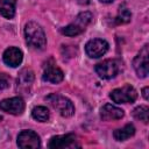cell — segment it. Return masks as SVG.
<instances>
[{
	"label": "cell",
	"mask_w": 149,
	"mask_h": 149,
	"mask_svg": "<svg viewBox=\"0 0 149 149\" xmlns=\"http://www.w3.org/2000/svg\"><path fill=\"white\" fill-rule=\"evenodd\" d=\"M24 37L27 44L36 50H42L47 44L44 30L35 21H30L24 26Z\"/></svg>",
	"instance_id": "1"
},
{
	"label": "cell",
	"mask_w": 149,
	"mask_h": 149,
	"mask_svg": "<svg viewBox=\"0 0 149 149\" xmlns=\"http://www.w3.org/2000/svg\"><path fill=\"white\" fill-rule=\"evenodd\" d=\"M92 17L93 16L90 12H81L76 16L73 22H71L66 27L62 28L61 31H62V34H64L66 36H77L86 29L88 23L92 21Z\"/></svg>",
	"instance_id": "2"
},
{
	"label": "cell",
	"mask_w": 149,
	"mask_h": 149,
	"mask_svg": "<svg viewBox=\"0 0 149 149\" xmlns=\"http://www.w3.org/2000/svg\"><path fill=\"white\" fill-rule=\"evenodd\" d=\"M45 100L62 115L65 118L71 116L74 113V106L70 99H68L64 95L57 94V93H51L49 94Z\"/></svg>",
	"instance_id": "3"
},
{
	"label": "cell",
	"mask_w": 149,
	"mask_h": 149,
	"mask_svg": "<svg viewBox=\"0 0 149 149\" xmlns=\"http://www.w3.org/2000/svg\"><path fill=\"white\" fill-rule=\"evenodd\" d=\"M111 99L116 104H132L137 98L136 90L130 85H125L122 87L115 88L109 94Z\"/></svg>",
	"instance_id": "4"
},
{
	"label": "cell",
	"mask_w": 149,
	"mask_h": 149,
	"mask_svg": "<svg viewBox=\"0 0 149 149\" xmlns=\"http://www.w3.org/2000/svg\"><path fill=\"white\" fill-rule=\"evenodd\" d=\"M108 42L102 38H93L90 40L85 44V51L87 56L91 58H99L102 55H105L108 50Z\"/></svg>",
	"instance_id": "5"
},
{
	"label": "cell",
	"mask_w": 149,
	"mask_h": 149,
	"mask_svg": "<svg viewBox=\"0 0 149 149\" xmlns=\"http://www.w3.org/2000/svg\"><path fill=\"white\" fill-rule=\"evenodd\" d=\"M97 74L102 79L114 78L119 72V64L114 59H106L95 65Z\"/></svg>",
	"instance_id": "6"
},
{
	"label": "cell",
	"mask_w": 149,
	"mask_h": 149,
	"mask_svg": "<svg viewBox=\"0 0 149 149\" xmlns=\"http://www.w3.org/2000/svg\"><path fill=\"white\" fill-rule=\"evenodd\" d=\"M148 55H149V51H148V45L146 44L141 51L136 55V57L134 58L133 61V66H134V70L136 72V74L140 77V78H146L148 76Z\"/></svg>",
	"instance_id": "7"
},
{
	"label": "cell",
	"mask_w": 149,
	"mask_h": 149,
	"mask_svg": "<svg viewBox=\"0 0 149 149\" xmlns=\"http://www.w3.org/2000/svg\"><path fill=\"white\" fill-rule=\"evenodd\" d=\"M17 146L22 149H35L41 146V140L35 132L22 130L17 135Z\"/></svg>",
	"instance_id": "8"
},
{
	"label": "cell",
	"mask_w": 149,
	"mask_h": 149,
	"mask_svg": "<svg viewBox=\"0 0 149 149\" xmlns=\"http://www.w3.org/2000/svg\"><path fill=\"white\" fill-rule=\"evenodd\" d=\"M0 109L13 115H20L24 111V101L21 97L3 99L0 101Z\"/></svg>",
	"instance_id": "9"
},
{
	"label": "cell",
	"mask_w": 149,
	"mask_h": 149,
	"mask_svg": "<svg viewBox=\"0 0 149 149\" xmlns=\"http://www.w3.org/2000/svg\"><path fill=\"white\" fill-rule=\"evenodd\" d=\"M49 148L52 149H65V148H76L79 147L76 140V135L73 134H65V135H57L50 139Z\"/></svg>",
	"instance_id": "10"
},
{
	"label": "cell",
	"mask_w": 149,
	"mask_h": 149,
	"mask_svg": "<svg viewBox=\"0 0 149 149\" xmlns=\"http://www.w3.org/2000/svg\"><path fill=\"white\" fill-rule=\"evenodd\" d=\"M22 58H23V54L16 47L7 48L2 55V59H3L5 64H7L8 66H12V68L19 66L22 62Z\"/></svg>",
	"instance_id": "11"
},
{
	"label": "cell",
	"mask_w": 149,
	"mask_h": 149,
	"mask_svg": "<svg viewBox=\"0 0 149 149\" xmlns=\"http://www.w3.org/2000/svg\"><path fill=\"white\" fill-rule=\"evenodd\" d=\"M123 115H125L123 109L112 104H106L100 108V118L104 121L119 120V119H122Z\"/></svg>",
	"instance_id": "12"
},
{
	"label": "cell",
	"mask_w": 149,
	"mask_h": 149,
	"mask_svg": "<svg viewBox=\"0 0 149 149\" xmlns=\"http://www.w3.org/2000/svg\"><path fill=\"white\" fill-rule=\"evenodd\" d=\"M34 81V72L30 69H23L17 77V91L28 93Z\"/></svg>",
	"instance_id": "13"
},
{
	"label": "cell",
	"mask_w": 149,
	"mask_h": 149,
	"mask_svg": "<svg viewBox=\"0 0 149 149\" xmlns=\"http://www.w3.org/2000/svg\"><path fill=\"white\" fill-rule=\"evenodd\" d=\"M42 78H43L44 81L52 83V84H58L64 79V73L58 66H56L55 64H50V65L45 66Z\"/></svg>",
	"instance_id": "14"
},
{
	"label": "cell",
	"mask_w": 149,
	"mask_h": 149,
	"mask_svg": "<svg viewBox=\"0 0 149 149\" xmlns=\"http://www.w3.org/2000/svg\"><path fill=\"white\" fill-rule=\"evenodd\" d=\"M134 134H135V127L132 123H128L122 128L115 129L113 133V136L116 141H126L129 137H132Z\"/></svg>",
	"instance_id": "15"
},
{
	"label": "cell",
	"mask_w": 149,
	"mask_h": 149,
	"mask_svg": "<svg viewBox=\"0 0 149 149\" xmlns=\"http://www.w3.org/2000/svg\"><path fill=\"white\" fill-rule=\"evenodd\" d=\"M16 0H0V14L6 19H12L15 15Z\"/></svg>",
	"instance_id": "16"
},
{
	"label": "cell",
	"mask_w": 149,
	"mask_h": 149,
	"mask_svg": "<svg viewBox=\"0 0 149 149\" xmlns=\"http://www.w3.org/2000/svg\"><path fill=\"white\" fill-rule=\"evenodd\" d=\"M31 115L35 120L40 121V122H47L50 118V113H49V109L44 106H37V107H34L33 111H31Z\"/></svg>",
	"instance_id": "17"
},
{
	"label": "cell",
	"mask_w": 149,
	"mask_h": 149,
	"mask_svg": "<svg viewBox=\"0 0 149 149\" xmlns=\"http://www.w3.org/2000/svg\"><path fill=\"white\" fill-rule=\"evenodd\" d=\"M132 19V13L130 10L126 7V5H121L119 7V12H118V15L115 17V21L116 23L119 24H123V23H128Z\"/></svg>",
	"instance_id": "18"
},
{
	"label": "cell",
	"mask_w": 149,
	"mask_h": 149,
	"mask_svg": "<svg viewBox=\"0 0 149 149\" xmlns=\"http://www.w3.org/2000/svg\"><path fill=\"white\" fill-rule=\"evenodd\" d=\"M133 116L140 121H143L144 123H148L149 121V108L147 106H139L133 111Z\"/></svg>",
	"instance_id": "19"
},
{
	"label": "cell",
	"mask_w": 149,
	"mask_h": 149,
	"mask_svg": "<svg viewBox=\"0 0 149 149\" xmlns=\"http://www.w3.org/2000/svg\"><path fill=\"white\" fill-rule=\"evenodd\" d=\"M9 86V78L5 73H0V90H5Z\"/></svg>",
	"instance_id": "20"
},
{
	"label": "cell",
	"mask_w": 149,
	"mask_h": 149,
	"mask_svg": "<svg viewBox=\"0 0 149 149\" xmlns=\"http://www.w3.org/2000/svg\"><path fill=\"white\" fill-rule=\"evenodd\" d=\"M148 90H149V87H144L143 90H142V94H143V98L146 99V100H148Z\"/></svg>",
	"instance_id": "21"
},
{
	"label": "cell",
	"mask_w": 149,
	"mask_h": 149,
	"mask_svg": "<svg viewBox=\"0 0 149 149\" xmlns=\"http://www.w3.org/2000/svg\"><path fill=\"white\" fill-rule=\"evenodd\" d=\"M100 2H102V3H112L114 0H99Z\"/></svg>",
	"instance_id": "22"
}]
</instances>
